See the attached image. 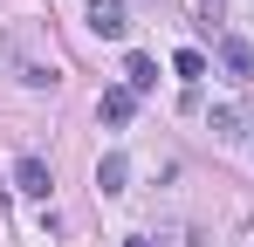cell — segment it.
<instances>
[{
    "label": "cell",
    "instance_id": "1",
    "mask_svg": "<svg viewBox=\"0 0 254 247\" xmlns=\"http://www.w3.org/2000/svg\"><path fill=\"white\" fill-rule=\"evenodd\" d=\"M83 21H89V35H103V41H124V28H130L124 0H89V7H83Z\"/></svg>",
    "mask_w": 254,
    "mask_h": 247
},
{
    "label": "cell",
    "instance_id": "2",
    "mask_svg": "<svg viewBox=\"0 0 254 247\" xmlns=\"http://www.w3.org/2000/svg\"><path fill=\"white\" fill-rule=\"evenodd\" d=\"M14 185H21L28 199H48V185H55V179H48V165L28 151V158H14Z\"/></svg>",
    "mask_w": 254,
    "mask_h": 247
},
{
    "label": "cell",
    "instance_id": "3",
    "mask_svg": "<svg viewBox=\"0 0 254 247\" xmlns=\"http://www.w3.org/2000/svg\"><path fill=\"white\" fill-rule=\"evenodd\" d=\"M220 62H227V76H234V82H254V48H248L241 35L220 41Z\"/></svg>",
    "mask_w": 254,
    "mask_h": 247
},
{
    "label": "cell",
    "instance_id": "4",
    "mask_svg": "<svg viewBox=\"0 0 254 247\" xmlns=\"http://www.w3.org/2000/svg\"><path fill=\"white\" fill-rule=\"evenodd\" d=\"M124 89H130V96L158 89V62H151V55H124Z\"/></svg>",
    "mask_w": 254,
    "mask_h": 247
},
{
    "label": "cell",
    "instance_id": "5",
    "mask_svg": "<svg viewBox=\"0 0 254 247\" xmlns=\"http://www.w3.org/2000/svg\"><path fill=\"white\" fill-rule=\"evenodd\" d=\"M124 179H130V158H124V151H103V165H96V192H124Z\"/></svg>",
    "mask_w": 254,
    "mask_h": 247
},
{
    "label": "cell",
    "instance_id": "6",
    "mask_svg": "<svg viewBox=\"0 0 254 247\" xmlns=\"http://www.w3.org/2000/svg\"><path fill=\"white\" fill-rule=\"evenodd\" d=\"M130 110H137L130 89H103V96H96V117H103V124H130Z\"/></svg>",
    "mask_w": 254,
    "mask_h": 247
},
{
    "label": "cell",
    "instance_id": "7",
    "mask_svg": "<svg viewBox=\"0 0 254 247\" xmlns=\"http://www.w3.org/2000/svg\"><path fill=\"white\" fill-rule=\"evenodd\" d=\"M172 69H179V82H199V76H206V55H199V48H179Z\"/></svg>",
    "mask_w": 254,
    "mask_h": 247
},
{
    "label": "cell",
    "instance_id": "8",
    "mask_svg": "<svg viewBox=\"0 0 254 247\" xmlns=\"http://www.w3.org/2000/svg\"><path fill=\"white\" fill-rule=\"evenodd\" d=\"M124 247H151V241H124Z\"/></svg>",
    "mask_w": 254,
    "mask_h": 247
},
{
    "label": "cell",
    "instance_id": "9",
    "mask_svg": "<svg viewBox=\"0 0 254 247\" xmlns=\"http://www.w3.org/2000/svg\"><path fill=\"white\" fill-rule=\"evenodd\" d=\"M0 213H7V199H0Z\"/></svg>",
    "mask_w": 254,
    "mask_h": 247
}]
</instances>
